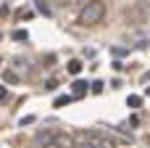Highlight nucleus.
<instances>
[{
	"label": "nucleus",
	"instance_id": "1",
	"mask_svg": "<svg viewBox=\"0 0 150 148\" xmlns=\"http://www.w3.org/2000/svg\"><path fill=\"white\" fill-rule=\"evenodd\" d=\"M79 143L82 148H116L113 138L100 132V130H87V132H79Z\"/></svg>",
	"mask_w": 150,
	"mask_h": 148
},
{
	"label": "nucleus",
	"instance_id": "2",
	"mask_svg": "<svg viewBox=\"0 0 150 148\" xmlns=\"http://www.w3.org/2000/svg\"><path fill=\"white\" fill-rule=\"evenodd\" d=\"M103 16H105V5H103V0H90L84 8H82V24H98V21H103Z\"/></svg>",
	"mask_w": 150,
	"mask_h": 148
},
{
	"label": "nucleus",
	"instance_id": "3",
	"mask_svg": "<svg viewBox=\"0 0 150 148\" xmlns=\"http://www.w3.org/2000/svg\"><path fill=\"white\" fill-rule=\"evenodd\" d=\"M55 140H58L55 130H42V132L34 135V148H50V146H55Z\"/></svg>",
	"mask_w": 150,
	"mask_h": 148
},
{
	"label": "nucleus",
	"instance_id": "4",
	"mask_svg": "<svg viewBox=\"0 0 150 148\" xmlns=\"http://www.w3.org/2000/svg\"><path fill=\"white\" fill-rule=\"evenodd\" d=\"M84 93H87V82L76 79V82H74V98H82Z\"/></svg>",
	"mask_w": 150,
	"mask_h": 148
},
{
	"label": "nucleus",
	"instance_id": "5",
	"mask_svg": "<svg viewBox=\"0 0 150 148\" xmlns=\"http://www.w3.org/2000/svg\"><path fill=\"white\" fill-rule=\"evenodd\" d=\"M71 101H74V95H58L53 106H55V109H66V106H69Z\"/></svg>",
	"mask_w": 150,
	"mask_h": 148
},
{
	"label": "nucleus",
	"instance_id": "6",
	"mask_svg": "<svg viewBox=\"0 0 150 148\" xmlns=\"http://www.w3.org/2000/svg\"><path fill=\"white\" fill-rule=\"evenodd\" d=\"M55 146H58V148H71V146H74V138H69V135H58Z\"/></svg>",
	"mask_w": 150,
	"mask_h": 148
},
{
	"label": "nucleus",
	"instance_id": "7",
	"mask_svg": "<svg viewBox=\"0 0 150 148\" xmlns=\"http://www.w3.org/2000/svg\"><path fill=\"white\" fill-rule=\"evenodd\" d=\"M127 106H129V109H140V106H142V98H140V95H129V98H127Z\"/></svg>",
	"mask_w": 150,
	"mask_h": 148
},
{
	"label": "nucleus",
	"instance_id": "8",
	"mask_svg": "<svg viewBox=\"0 0 150 148\" xmlns=\"http://www.w3.org/2000/svg\"><path fill=\"white\" fill-rule=\"evenodd\" d=\"M11 37H13V40H18V42H24V40L29 37V32H26V29H13V34H11Z\"/></svg>",
	"mask_w": 150,
	"mask_h": 148
},
{
	"label": "nucleus",
	"instance_id": "9",
	"mask_svg": "<svg viewBox=\"0 0 150 148\" xmlns=\"http://www.w3.org/2000/svg\"><path fill=\"white\" fill-rule=\"evenodd\" d=\"M34 3H37V11H40V13H45V16H50V13H53V11H50V5H47L45 0H34Z\"/></svg>",
	"mask_w": 150,
	"mask_h": 148
},
{
	"label": "nucleus",
	"instance_id": "10",
	"mask_svg": "<svg viewBox=\"0 0 150 148\" xmlns=\"http://www.w3.org/2000/svg\"><path fill=\"white\" fill-rule=\"evenodd\" d=\"M69 71L71 74H79L82 71V61H69Z\"/></svg>",
	"mask_w": 150,
	"mask_h": 148
},
{
	"label": "nucleus",
	"instance_id": "11",
	"mask_svg": "<svg viewBox=\"0 0 150 148\" xmlns=\"http://www.w3.org/2000/svg\"><path fill=\"white\" fill-rule=\"evenodd\" d=\"M55 87H58L55 79H47V82H45V90H55Z\"/></svg>",
	"mask_w": 150,
	"mask_h": 148
},
{
	"label": "nucleus",
	"instance_id": "12",
	"mask_svg": "<svg viewBox=\"0 0 150 148\" xmlns=\"http://www.w3.org/2000/svg\"><path fill=\"white\" fill-rule=\"evenodd\" d=\"M92 93H95V95L103 93V82H92Z\"/></svg>",
	"mask_w": 150,
	"mask_h": 148
},
{
	"label": "nucleus",
	"instance_id": "13",
	"mask_svg": "<svg viewBox=\"0 0 150 148\" xmlns=\"http://www.w3.org/2000/svg\"><path fill=\"white\" fill-rule=\"evenodd\" d=\"M5 101H8V90L0 85V103H5Z\"/></svg>",
	"mask_w": 150,
	"mask_h": 148
},
{
	"label": "nucleus",
	"instance_id": "14",
	"mask_svg": "<svg viewBox=\"0 0 150 148\" xmlns=\"http://www.w3.org/2000/svg\"><path fill=\"white\" fill-rule=\"evenodd\" d=\"M18 124H21V127H24V124H34V117H24V119H21Z\"/></svg>",
	"mask_w": 150,
	"mask_h": 148
}]
</instances>
